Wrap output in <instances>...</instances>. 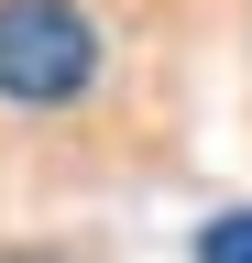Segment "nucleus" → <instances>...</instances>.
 <instances>
[{"instance_id": "nucleus-1", "label": "nucleus", "mask_w": 252, "mask_h": 263, "mask_svg": "<svg viewBox=\"0 0 252 263\" xmlns=\"http://www.w3.org/2000/svg\"><path fill=\"white\" fill-rule=\"evenodd\" d=\"M88 77H99V22L77 0H0V99L66 110Z\"/></svg>"}, {"instance_id": "nucleus-3", "label": "nucleus", "mask_w": 252, "mask_h": 263, "mask_svg": "<svg viewBox=\"0 0 252 263\" xmlns=\"http://www.w3.org/2000/svg\"><path fill=\"white\" fill-rule=\"evenodd\" d=\"M0 263H55V252H0Z\"/></svg>"}, {"instance_id": "nucleus-2", "label": "nucleus", "mask_w": 252, "mask_h": 263, "mask_svg": "<svg viewBox=\"0 0 252 263\" xmlns=\"http://www.w3.org/2000/svg\"><path fill=\"white\" fill-rule=\"evenodd\" d=\"M198 263H252V209L208 219V230H198Z\"/></svg>"}]
</instances>
